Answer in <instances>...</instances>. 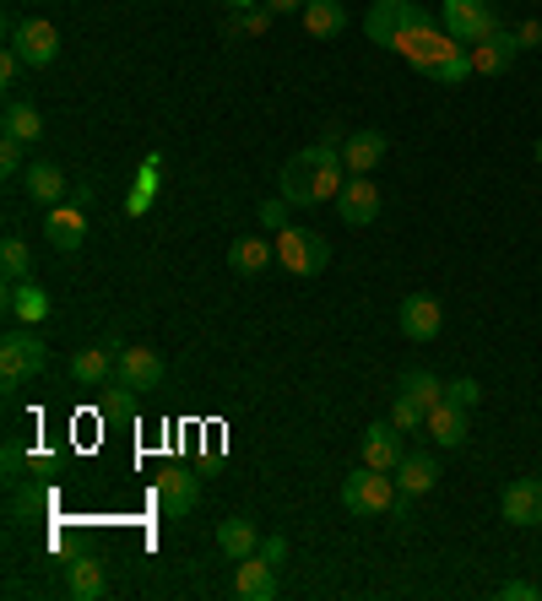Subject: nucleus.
I'll list each match as a JSON object with an SVG mask.
<instances>
[{"label": "nucleus", "mask_w": 542, "mask_h": 601, "mask_svg": "<svg viewBox=\"0 0 542 601\" xmlns=\"http://www.w3.org/2000/svg\"><path fill=\"white\" fill-rule=\"evenodd\" d=\"M396 391H402V396H413L423 412H434V406L445 401V380H440V374H428V368H407Z\"/></svg>", "instance_id": "nucleus-28"}, {"label": "nucleus", "mask_w": 542, "mask_h": 601, "mask_svg": "<svg viewBox=\"0 0 542 601\" xmlns=\"http://www.w3.org/2000/svg\"><path fill=\"white\" fill-rule=\"evenodd\" d=\"M6 315L22 325H43L49 321V298H43L39 282H6Z\"/></svg>", "instance_id": "nucleus-21"}, {"label": "nucleus", "mask_w": 542, "mask_h": 601, "mask_svg": "<svg viewBox=\"0 0 542 601\" xmlns=\"http://www.w3.org/2000/svg\"><path fill=\"white\" fill-rule=\"evenodd\" d=\"M272 260H277V249H272L266 239H234L228 244V266H234L239 277H260Z\"/></svg>", "instance_id": "nucleus-26"}, {"label": "nucleus", "mask_w": 542, "mask_h": 601, "mask_svg": "<svg viewBox=\"0 0 542 601\" xmlns=\"http://www.w3.org/2000/svg\"><path fill=\"white\" fill-rule=\"evenodd\" d=\"M283 553H288V548H283V536H272V542L260 548V559H266V563H283Z\"/></svg>", "instance_id": "nucleus-40"}, {"label": "nucleus", "mask_w": 542, "mask_h": 601, "mask_svg": "<svg viewBox=\"0 0 542 601\" xmlns=\"http://www.w3.org/2000/svg\"><path fill=\"white\" fill-rule=\"evenodd\" d=\"M402 428L396 423H375V428H364V466H375V472H396L402 466Z\"/></svg>", "instance_id": "nucleus-14"}, {"label": "nucleus", "mask_w": 542, "mask_h": 601, "mask_svg": "<svg viewBox=\"0 0 542 601\" xmlns=\"http://www.w3.org/2000/svg\"><path fill=\"white\" fill-rule=\"evenodd\" d=\"M43 239L55 244L60 255H77L87 239V217L77 206H49V217H43Z\"/></svg>", "instance_id": "nucleus-13"}, {"label": "nucleus", "mask_w": 542, "mask_h": 601, "mask_svg": "<svg viewBox=\"0 0 542 601\" xmlns=\"http://www.w3.org/2000/svg\"><path fill=\"white\" fill-rule=\"evenodd\" d=\"M260 6H272V11H277V17H288V11H304V6H309V0H260Z\"/></svg>", "instance_id": "nucleus-39"}, {"label": "nucleus", "mask_w": 542, "mask_h": 601, "mask_svg": "<svg viewBox=\"0 0 542 601\" xmlns=\"http://www.w3.org/2000/svg\"><path fill=\"white\" fill-rule=\"evenodd\" d=\"M66 591L77 601H98L109 585H104V563L98 559H71L66 563Z\"/></svg>", "instance_id": "nucleus-24"}, {"label": "nucleus", "mask_w": 542, "mask_h": 601, "mask_svg": "<svg viewBox=\"0 0 542 601\" xmlns=\"http://www.w3.org/2000/svg\"><path fill=\"white\" fill-rule=\"evenodd\" d=\"M115 385H120V391H136V396L158 391V385H164V358H158L152 347H120V368H115Z\"/></svg>", "instance_id": "nucleus-9"}, {"label": "nucleus", "mask_w": 542, "mask_h": 601, "mask_svg": "<svg viewBox=\"0 0 542 601\" xmlns=\"http://www.w3.org/2000/svg\"><path fill=\"white\" fill-rule=\"evenodd\" d=\"M43 363H49V347L39 342V331H33V325H22V331H6V336H0V380H6V391H17L22 380L43 374Z\"/></svg>", "instance_id": "nucleus-5"}, {"label": "nucleus", "mask_w": 542, "mask_h": 601, "mask_svg": "<svg viewBox=\"0 0 542 601\" xmlns=\"http://www.w3.org/2000/svg\"><path fill=\"white\" fill-rule=\"evenodd\" d=\"M43 504H49V493H33V487H17V499H11V521H28V515H39Z\"/></svg>", "instance_id": "nucleus-33"}, {"label": "nucleus", "mask_w": 542, "mask_h": 601, "mask_svg": "<svg viewBox=\"0 0 542 601\" xmlns=\"http://www.w3.org/2000/svg\"><path fill=\"white\" fill-rule=\"evenodd\" d=\"M326 260H332V244L321 239V234H309V228H283V239H277V266H283L288 277H321Z\"/></svg>", "instance_id": "nucleus-6"}, {"label": "nucleus", "mask_w": 542, "mask_h": 601, "mask_svg": "<svg viewBox=\"0 0 542 601\" xmlns=\"http://www.w3.org/2000/svg\"><path fill=\"white\" fill-rule=\"evenodd\" d=\"M158 504H164V515H174V521L190 515V510L201 504V477H190V472H179V466L164 472V477H158Z\"/></svg>", "instance_id": "nucleus-15"}, {"label": "nucleus", "mask_w": 542, "mask_h": 601, "mask_svg": "<svg viewBox=\"0 0 542 601\" xmlns=\"http://www.w3.org/2000/svg\"><path fill=\"white\" fill-rule=\"evenodd\" d=\"M396 321H402V336H407V342H434L440 325H445V309H440L434 293H407Z\"/></svg>", "instance_id": "nucleus-10"}, {"label": "nucleus", "mask_w": 542, "mask_h": 601, "mask_svg": "<svg viewBox=\"0 0 542 601\" xmlns=\"http://www.w3.org/2000/svg\"><path fill=\"white\" fill-rule=\"evenodd\" d=\"M440 28L456 43L477 49L483 39H494L504 22H500V6H494V0H445V6H440Z\"/></svg>", "instance_id": "nucleus-4"}, {"label": "nucleus", "mask_w": 542, "mask_h": 601, "mask_svg": "<svg viewBox=\"0 0 542 601\" xmlns=\"http://www.w3.org/2000/svg\"><path fill=\"white\" fill-rule=\"evenodd\" d=\"M115 368H120V347L115 342H98V347H87L71 358V380L87 385V391H109L115 385Z\"/></svg>", "instance_id": "nucleus-11"}, {"label": "nucleus", "mask_w": 542, "mask_h": 601, "mask_svg": "<svg viewBox=\"0 0 542 601\" xmlns=\"http://www.w3.org/2000/svg\"><path fill=\"white\" fill-rule=\"evenodd\" d=\"M0 272H6V282L33 277V255H28V244L17 239V234H6V244H0Z\"/></svg>", "instance_id": "nucleus-30"}, {"label": "nucleus", "mask_w": 542, "mask_h": 601, "mask_svg": "<svg viewBox=\"0 0 542 601\" xmlns=\"http://www.w3.org/2000/svg\"><path fill=\"white\" fill-rule=\"evenodd\" d=\"M217 548L239 563V559H250L255 548H260V531H255L250 515H228V521L217 525Z\"/></svg>", "instance_id": "nucleus-23"}, {"label": "nucleus", "mask_w": 542, "mask_h": 601, "mask_svg": "<svg viewBox=\"0 0 542 601\" xmlns=\"http://www.w3.org/2000/svg\"><path fill=\"white\" fill-rule=\"evenodd\" d=\"M347 185V162H342V130H326L315 147L293 152L288 168H283V200L288 206H321V200H336Z\"/></svg>", "instance_id": "nucleus-1"}, {"label": "nucleus", "mask_w": 542, "mask_h": 601, "mask_svg": "<svg viewBox=\"0 0 542 601\" xmlns=\"http://www.w3.org/2000/svg\"><path fill=\"white\" fill-rule=\"evenodd\" d=\"M515 55H521V39H510V28H500L494 39H483L472 49V71L477 77H504L515 66Z\"/></svg>", "instance_id": "nucleus-19"}, {"label": "nucleus", "mask_w": 542, "mask_h": 601, "mask_svg": "<svg viewBox=\"0 0 542 601\" xmlns=\"http://www.w3.org/2000/svg\"><path fill=\"white\" fill-rule=\"evenodd\" d=\"M515 39H521V49H532V43L542 39V28H538V22H526V28H521V33H515Z\"/></svg>", "instance_id": "nucleus-42"}, {"label": "nucleus", "mask_w": 542, "mask_h": 601, "mask_svg": "<svg viewBox=\"0 0 542 601\" xmlns=\"http://www.w3.org/2000/svg\"><path fill=\"white\" fill-rule=\"evenodd\" d=\"M451 49H461V43L451 39V33H445V28H417L413 39L402 43V55H407V60H413L417 71H423V77H428V71H434V66H440V60H445V55H451Z\"/></svg>", "instance_id": "nucleus-18"}, {"label": "nucleus", "mask_w": 542, "mask_h": 601, "mask_svg": "<svg viewBox=\"0 0 542 601\" xmlns=\"http://www.w3.org/2000/svg\"><path fill=\"white\" fill-rule=\"evenodd\" d=\"M22 147H28V141H17V136H0V174H28Z\"/></svg>", "instance_id": "nucleus-34"}, {"label": "nucleus", "mask_w": 542, "mask_h": 601, "mask_svg": "<svg viewBox=\"0 0 542 601\" xmlns=\"http://www.w3.org/2000/svg\"><path fill=\"white\" fill-rule=\"evenodd\" d=\"M396 504H402L396 472H375V466H358L353 477H342V510H347V515H391Z\"/></svg>", "instance_id": "nucleus-3"}, {"label": "nucleus", "mask_w": 542, "mask_h": 601, "mask_svg": "<svg viewBox=\"0 0 542 601\" xmlns=\"http://www.w3.org/2000/svg\"><path fill=\"white\" fill-rule=\"evenodd\" d=\"M500 597H504V601H532V597H542V591H538V585H526V580H510Z\"/></svg>", "instance_id": "nucleus-37"}, {"label": "nucleus", "mask_w": 542, "mask_h": 601, "mask_svg": "<svg viewBox=\"0 0 542 601\" xmlns=\"http://www.w3.org/2000/svg\"><path fill=\"white\" fill-rule=\"evenodd\" d=\"M417 28H434V17H428L417 0H375L369 17H364V33H369V43H380V49H402Z\"/></svg>", "instance_id": "nucleus-2"}, {"label": "nucleus", "mask_w": 542, "mask_h": 601, "mask_svg": "<svg viewBox=\"0 0 542 601\" xmlns=\"http://www.w3.org/2000/svg\"><path fill=\"white\" fill-rule=\"evenodd\" d=\"M423 434L440 444V450H456V444H466V406H456V401H440L428 417H423Z\"/></svg>", "instance_id": "nucleus-17"}, {"label": "nucleus", "mask_w": 542, "mask_h": 601, "mask_svg": "<svg viewBox=\"0 0 542 601\" xmlns=\"http://www.w3.org/2000/svg\"><path fill=\"white\" fill-rule=\"evenodd\" d=\"M22 472V450L17 444H6V477H17Z\"/></svg>", "instance_id": "nucleus-41"}, {"label": "nucleus", "mask_w": 542, "mask_h": 601, "mask_svg": "<svg viewBox=\"0 0 542 601\" xmlns=\"http://www.w3.org/2000/svg\"><path fill=\"white\" fill-rule=\"evenodd\" d=\"M260 223H266V228H288V200L283 196L266 200V206H260Z\"/></svg>", "instance_id": "nucleus-36"}, {"label": "nucleus", "mask_w": 542, "mask_h": 601, "mask_svg": "<svg viewBox=\"0 0 542 601\" xmlns=\"http://www.w3.org/2000/svg\"><path fill=\"white\" fill-rule=\"evenodd\" d=\"M423 417H428V412H423L413 396H402V391H396V401H391V423H396L402 434H417V428H423Z\"/></svg>", "instance_id": "nucleus-32"}, {"label": "nucleus", "mask_w": 542, "mask_h": 601, "mask_svg": "<svg viewBox=\"0 0 542 601\" xmlns=\"http://www.w3.org/2000/svg\"><path fill=\"white\" fill-rule=\"evenodd\" d=\"M445 401H456V406L472 412V406L483 401V385H477V380H451V385H445Z\"/></svg>", "instance_id": "nucleus-35"}, {"label": "nucleus", "mask_w": 542, "mask_h": 601, "mask_svg": "<svg viewBox=\"0 0 542 601\" xmlns=\"http://www.w3.org/2000/svg\"><path fill=\"white\" fill-rule=\"evenodd\" d=\"M22 185H28V196L43 200V206H55V200L66 196V174H60V162H28V174H22Z\"/></svg>", "instance_id": "nucleus-27"}, {"label": "nucleus", "mask_w": 542, "mask_h": 601, "mask_svg": "<svg viewBox=\"0 0 542 601\" xmlns=\"http://www.w3.org/2000/svg\"><path fill=\"white\" fill-rule=\"evenodd\" d=\"M538 477H542V472H538Z\"/></svg>", "instance_id": "nucleus-45"}, {"label": "nucleus", "mask_w": 542, "mask_h": 601, "mask_svg": "<svg viewBox=\"0 0 542 601\" xmlns=\"http://www.w3.org/2000/svg\"><path fill=\"white\" fill-rule=\"evenodd\" d=\"M428 77L440 81V87H461L466 77H477V71H472V49H466V43H461V49H451V55H445V60H440Z\"/></svg>", "instance_id": "nucleus-31"}, {"label": "nucleus", "mask_w": 542, "mask_h": 601, "mask_svg": "<svg viewBox=\"0 0 542 601\" xmlns=\"http://www.w3.org/2000/svg\"><path fill=\"white\" fill-rule=\"evenodd\" d=\"M6 136H17V141H39L43 136V115L33 109V104H22V98H11L6 104Z\"/></svg>", "instance_id": "nucleus-29"}, {"label": "nucleus", "mask_w": 542, "mask_h": 601, "mask_svg": "<svg viewBox=\"0 0 542 601\" xmlns=\"http://www.w3.org/2000/svg\"><path fill=\"white\" fill-rule=\"evenodd\" d=\"M434 482H440V455H428V450H407L402 466H396V487H402L407 499H423V493H434Z\"/></svg>", "instance_id": "nucleus-16"}, {"label": "nucleus", "mask_w": 542, "mask_h": 601, "mask_svg": "<svg viewBox=\"0 0 542 601\" xmlns=\"http://www.w3.org/2000/svg\"><path fill=\"white\" fill-rule=\"evenodd\" d=\"M336 217H342L347 228H369L380 217V185L369 174H347V185H342V196H336Z\"/></svg>", "instance_id": "nucleus-8"}, {"label": "nucleus", "mask_w": 542, "mask_h": 601, "mask_svg": "<svg viewBox=\"0 0 542 601\" xmlns=\"http://www.w3.org/2000/svg\"><path fill=\"white\" fill-rule=\"evenodd\" d=\"M11 49L22 55V66H55V55H60V33H55V22H43V17H22V22H11Z\"/></svg>", "instance_id": "nucleus-7"}, {"label": "nucleus", "mask_w": 542, "mask_h": 601, "mask_svg": "<svg viewBox=\"0 0 542 601\" xmlns=\"http://www.w3.org/2000/svg\"><path fill=\"white\" fill-rule=\"evenodd\" d=\"M17 71H22V55H17V49H6V55H0V81L11 87V81H17Z\"/></svg>", "instance_id": "nucleus-38"}, {"label": "nucleus", "mask_w": 542, "mask_h": 601, "mask_svg": "<svg viewBox=\"0 0 542 601\" xmlns=\"http://www.w3.org/2000/svg\"><path fill=\"white\" fill-rule=\"evenodd\" d=\"M223 6H228V11H250L255 0H223Z\"/></svg>", "instance_id": "nucleus-43"}, {"label": "nucleus", "mask_w": 542, "mask_h": 601, "mask_svg": "<svg viewBox=\"0 0 542 601\" xmlns=\"http://www.w3.org/2000/svg\"><path fill=\"white\" fill-rule=\"evenodd\" d=\"M385 136L380 130H353V136H342V162H347V174H375L380 158H385Z\"/></svg>", "instance_id": "nucleus-20"}, {"label": "nucleus", "mask_w": 542, "mask_h": 601, "mask_svg": "<svg viewBox=\"0 0 542 601\" xmlns=\"http://www.w3.org/2000/svg\"><path fill=\"white\" fill-rule=\"evenodd\" d=\"M538 162H542V141H538Z\"/></svg>", "instance_id": "nucleus-44"}, {"label": "nucleus", "mask_w": 542, "mask_h": 601, "mask_svg": "<svg viewBox=\"0 0 542 601\" xmlns=\"http://www.w3.org/2000/svg\"><path fill=\"white\" fill-rule=\"evenodd\" d=\"M510 525H542V477H515L500 499Z\"/></svg>", "instance_id": "nucleus-12"}, {"label": "nucleus", "mask_w": 542, "mask_h": 601, "mask_svg": "<svg viewBox=\"0 0 542 601\" xmlns=\"http://www.w3.org/2000/svg\"><path fill=\"white\" fill-rule=\"evenodd\" d=\"M234 591L245 601H272L277 597V563H266V559H239V574H234Z\"/></svg>", "instance_id": "nucleus-22"}, {"label": "nucleus", "mask_w": 542, "mask_h": 601, "mask_svg": "<svg viewBox=\"0 0 542 601\" xmlns=\"http://www.w3.org/2000/svg\"><path fill=\"white\" fill-rule=\"evenodd\" d=\"M342 28H347L342 0H309V6H304V33H309V39H336Z\"/></svg>", "instance_id": "nucleus-25"}]
</instances>
